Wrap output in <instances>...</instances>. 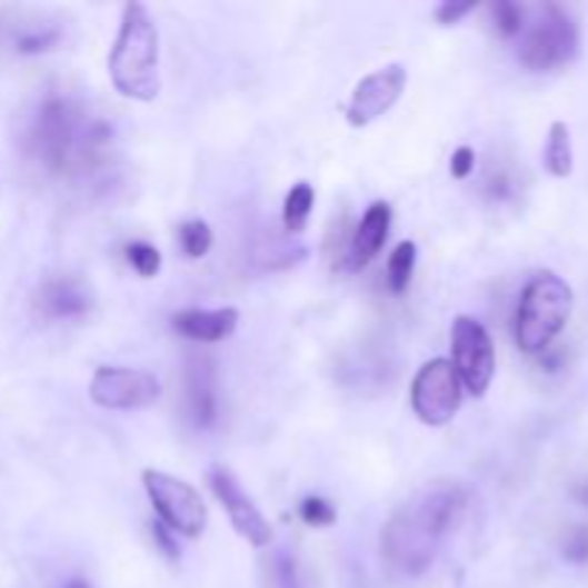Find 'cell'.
<instances>
[{"instance_id": "cell-2", "label": "cell", "mask_w": 588, "mask_h": 588, "mask_svg": "<svg viewBox=\"0 0 588 588\" xmlns=\"http://www.w3.org/2000/svg\"><path fill=\"white\" fill-rule=\"evenodd\" d=\"M112 87L132 101H156L161 92L158 72V27L144 3H127L116 43L110 49Z\"/></svg>"}, {"instance_id": "cell-21", "label": "cell", "mask_w": 588, "mask_h": 588, "mask_svg": "<svg viewBox=\"0 0 588 588\" xmlns=\"http://www.w3.org/2000/svg\"><path fill=\"white\" fill-rule=\"evenodd\" d=\"M127 259H130L132 270L144 279H152L161 270V253H158V247L147 245V241H132L127 247Z\"/></svg>"}, {"instance_id": "cell-27", "label": "cell", "mask_w": 588, "mask_h": 588, "mask_svg": "<svg viewBox=\"0 0 588 588\" xmlns=\"http://www.w3.org/2000/svg\"><path fill=\"white\" fill-rule=\"evenodd\" d=\"M152 540H156V546L165 551V557H170V560H178V542L172 540L170 528L161 526V522H152Z\"/></svg>"}, {"instance_id": "cell-22", "label": "cell", "mask_w": 588, "mask_h": 588, "mask_svg": "<svg viewBox=\"0 0 588 588\" xmlns=\"http://www.w3.org/2000/svg\"><path fill=\"white\" fill-rule=\"evenodd\" d=\"M299 514H301V520L308 522V526H313V528H325V526H333L336 522L333 502L322 500V497H308V500L301 502Z\"/></svg>"}, {"instance_id": "cell-5", "label": "cell", "mask_w": 588, "mask_h": 588, "mask_svg": "<svg viewBox=\"0 0 588 588\" xmlns=\"http://www.w3.org/2000/svg\"><path fill=\"white\" fill-rule=\"evenodd\" d=\"M141 479H144V491L152 508H156L161 526L170 528L172 534H185V537H201L205 534L207 506L190 482L167 471H156V468H147Z\"/></svg>"}, {"instance_id": "cell-24", "label": "cell", "mask_w": 588, "mask_h": 588, "mask_svg": "<svg viewBox=\"0 0 588 588\" xmlns=\"http://www.w3.org/2000/svg\"><path fill=\"white\" fill-rule=\"evenodd\" d=\"M566 560L586 562L588 560V528H577L566 540Z\"/></svg>"}, {"instance_id": "cell-20", "label": "cell", "mask_w": 588, "mask_h": 588, "mask_svg": "<svg viewBox=\"0 0 588 588\" xmlns=\"http://www.w3.org/2000/svg\"><path fill=\"white\" fill-rule=\"evenodd\" d=\"M494 14V27L502 38H517V34L526 29V9L520 3H508V0H500L491 7Z\"/></svg>"}, {"instance_id": "cell-16", "label": "cell", "mask_w": 588, "mask_h": 588, "mask_svg": "<svg viewBox=\"0 0 588 588\" xmlns=\"http://www.w3.org/2000/svg\"><path fill=\"white\" fill-rule=\"evenodd\" d=\"M542 165L555 178H568L575 170V150H571V132L562 121L551 123L546 141V152H542Z\"/></svg>"}, {"instance_id": "cell-26", "label": "cell", "mask_w": 588, "mask_h": 588, "mask_svg": "<svg viewBox=\"0 0 588 588\" xmlns=\"http://www.w3.org/2000/svg\"><path fill=\"white\" fill-rule=\"evenodd\" d=\"M474 167H477V156H474L471 147H459V150H454L451 156V176L454 178H468L474 172Z\"/></svg>"}, {"instance_id": "cell-11", "label": "cell", "mask_w": 588, "mask_h": 588, "mask_svg": "<svg viewBox=\"0 0 588 588\" xmlns=\"http://www.w3.org/2000/svg\"><path fill=\"white\" fill-rule=\"evenodd\" d=\"M210 486L219 497V502L225 506V511L230 514V522L239 531V537H245L250 546L265 548L273 540V528L265 520V514L256 508V502L245 494V488L239 486V479L227 471L225 466L210 468Z\"/></svg>"}, {"instance_id": "cell-10", "label": "cell", "mask_w": 588, "mask_h": 588, "mask_svg": "<svg viewBox=\"0 0 588 588\" xmlns=\"http://www.w3.org/2000/svg\"><path fill=\"white\" fill-rule=\"evenodd\" d=\"M405 87H408V69L402 63H390V67H382L362 78L356 83L348 110H345L350 127H368L377 118H382L402 98Z\"/></svg>"}, {"instance_id": "cell-23", "label": "cell", "mask_w": 588, "mask_h": 588, "mask_svg": "<svg viewBox=\"0 0 588 588\" xmlns=\"http://www.w3.org/2000/svg\"><path fill=\"white\" fill-rule=\"evenodd\" d=\"M474 9H477V3H471V0H462V3H454V0H442V3H439L437 7V21L439 23H445V27H451V23H459L462 21V18H466L468 12H474Z\"/></svg>"}, {"instance_id": "cell-8", "label": "cell", "mask_w": 588, "mask_h": 588, "mask_svg": "<svg viewBox=\"0 0 588 588\" xmlns=\"http://www.w3.org/2000/svg\"><path fill=\"white\" fill-rule=\"evenodd\" d=\"M78 136L81 132H78L76 103L67 101V98H49L41 103L32 123V147L41 156L43 165L61 170L69 165L72 152L92 144V138H96L92 136L89 141H81Z\"/></svg>"}, {"instance_id": "cell-14", "label": "cell", "mask_w": 588, "mask_h": 588, "mask_svg": "<svg viewBox=\"0 0 588 588\" xmlns=\"http://www.w3.org/2000/svg\"><path fill=\"white\" fill-rule=\"evenodd\" d=\"M38 305L47 316L56 319H72L89 310V293L83 290L81 281L76 279H56L43 285V290L38 293Z\"/></svg>"}, {"instance_id": "cell-15", "label": "cell", "mask_w": 588, "mask_h": 588, "mask_svg": "<svg viewBox=\"0 0 588 588\" xmlns=\"http://www.w3.org/2000/svg\"><path fill=\"white\" fill-rule=\"evenodd\" d=\"M187 402H190V417L196 425L207 428L216 419V385H212V370L207 362H192L190 379H187Z\"/></svg>"}, {"instance_id": "cell-29", "label": "cell", "mask_w": 588, "mask_h": 588, "mask_svg": "<svg viewBox=\"0 0 588 588\" xmlns=\"http://www.w3.org/2000/svg\"><path fill=\"white\" fill-rule=\"evenodd\" d=\"M63 588H89V582L83 580V577H72V580H69Z\"/></svg>"}, {"instance_id": "cell-28", "label": "cell", "mask_w": 588, "mask_h": 588, "mask_svg": "<svg viewBox=\"0 0 588 588\" xmlns=\"http://www.w3.org/2000/svg\"><path fill=\"white\" fill-rule=\"evenodd\" d=\"M279 582L281 588H299V575H296V566L290 560L279 562Z\"/></svg>"}, {"instance_id": "cell-6", "label": "cell", "mask_w": 588, "mask_h": 588, "mask_svg": "<svg viewBox=\"0 0 588 588\" xmlns=\"http://www.w3.org/2000/svg\"><path fill=\"white\" fill-rule=\"evenodd\" d=\"M451 356V365L462 388L474 397H486L488 388H491L494 370H497V356H494L491 336L474 316H457L454 319Z\"/></svg>"}, {"instance_id": "cell-4", "label": "cell", "mask_w": 588, "mask_h": 588, "mask_svg": "<svg viewBox=\"0 0 588 588\" xmlns=\"http://www.w3.org/2000/svg\"><path fill=\"white\" fill-rule=\"evenodd\" d=\"M520 34L522 41L517 58L531 72H551V69L566 67L575 61L577 49H580L575 18L555 3L537 9L534 21L526 23Z\"/></svg>"}, {"instance_id": "cell-19", "label": "cell", "mask_w": 588, "mask_h": 588, "mask_svg": "<svg viewBox=\"0 0 588 588\" xmlns=\"http://www.w3.org/2000/svg\"><path fill=\"white\" fill-rule=\"evenodd\" d=\"M178 245H181V250H185L190 259H201V256H207L212 247L210 225L201 219L185 221V225L178 227Z\"/></svg>"}, {"instance_id": "cell-9", "label": "cell", "mask_w": 588, "mask_h": 588, "mask_svg": "<svg viewBox=\"0 0 588 588\" xmlns=\"http://www.w3.org/2000/svg\"><path fill=\"white\" fill-rule=\"evenodd\" d=\"M89 397L107 411H138L161 397V382L144 368H98L89 382Z\"/></svg>"}, {"instance_id": "cell-3", "label": "cell", "mask_w": 588, "mask_h": 588, "mask_svg": "<svg viewBox=\"0 0 588 588\" xmlns=\"http://www.w3.org/2000/svg\"><path fill=\"white\" fill-rule=\"evenodd\" d=\"M571 308H575V293L566 279L551 270L534 276L522 290L517 319H514V336L522 353L534 356L548 350V345L566 328Z\"/></svg>"}, {"instance_id": "cell-17", "label": "cell", "mask_w": 588, "mask_h": 588, "mask_svg": "<svg viewBox=\"0 0 588 588\" xmlns=\"http://www.w3.org/2000/svg\"><path fill=\"white\" fill-rule=\"evenodd\" d=\"M313 187L308 181H299V185L290 187V192L285 196V207H281V225L290 236H299L310 221V212H313Z\"/></svg>"}, {"instance_id": "cell-13", "label": "cell", "mask_w": 588, "mask_h": 588, "mask_svg": "<svg viewBox=\"0 0 588 588\" xmlns=\"http://www.w3.org/2000/svg\"><path fill=\"white\" fill-rule=\"evenodd\" d=\"M172 328L190 342H225L239 328V310H185V313L172 316Z\"/></svg>"}, {"instance_id": "cell-1", "label": "cell", "mask_w": 588, "mask_h": 588, "mask_svg": "<svg viewBox=\"0 0 588 588\" xmlns=\"http://www.w3.org/2000/svg\"><path fill=\"white\" fill-rule=\"evenodd\" d=\"M466 511V491L459 486H437L417 502L393 514L382 531V551L402 575H422L433 562L439 542Z\"/></svg>"}, {"instance_id": "cell-7", "label": "cell", "mask_w": 588, "mask_h": 588, "mask_svg": "<svg viewBox=\"0 0 588 588\" xmlns=\"http://www.w3.org/2000/svg\"><path fill=\"white\" fill-rule=\"evenodd\" d=\"M462 405V382L451 359H431L417 370L411 385V408L419 422L439 428L457 417Z\"/></svg>"}, {"instance_id": "cell-25", "label": "cell", "mask_w": 588, "mask_h": 588, "mask_svg": "<svg viewBox=\"0 0 588 588\" xmlns=\"http://www.w3.org/2000/svg\"><path fill=\"white\" fill-rule=\"evenodd\" d=\"M58 41V32H32V34H23V38H18V52H43V49H49L52 43Z\"/></svg>"}, {"instance_id": "cell-12", "label": "cell", "mask_w": 588, "mask_h": 588, "mask_svg": "<svg viewBox=\"0 0 588 588\" xmlns=\"http://www.w3.org/2000/svg\"><path fill=\"white\" fill-rule=\"evenodd\" d=\"M390 219H393V212H390L388 201H373V205L365 210L362 221L356 225L353 236H350L348 245V267L350 270H362L368 267L370 261L377 259V253L382 250L385 239L390 233Z\"/></svg>"}, {"instance_id": "cell-18", "label": "cell", "mask_w": 588, "mask_h": 588, "mask_svg": "<svg viewBox=\"0 0 588 588\" xmlns=\"http://www.w3.org/2000/svg\"><path fill=\"white\" fill-rule=\"evenodd\" d=\"M413 267H417V245H413V241H399V245L393 247V253H390L388 273H385L390 293L399 296L408 290Z\"/></svg>"}]
</instances>
